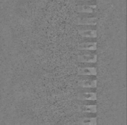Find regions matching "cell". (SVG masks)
<instances>
[{
	"label": "cell",
	"mask_w": 127,
	"mask_h": 125,
	"mask_svg": "<svg viewBox=\"0 0 127 125\" xmlns=\"http://www.w3.org/2000/svg\"><path fill=\"white\" fill-rule=\"evenodd\" d=\"M97 8L96 4L94 5H78L77 7V12L79 13H93L95 12Z\"/></svg>",
	"instance_id": "cell-6"
},
{
	"label": "cell",
	"mask_w": 127,
	"mask_h": 125,
	"mask_svg": "<svg viewBox=\"0 0 127 125\" xmlns=\"http://www.w3.org/2000/svg\"><path fill=\"white\" fill-rule=\"evenodd\" d=\"M78 75H97V68L95 66L93 67L78 68Z\"/></svg>",
	"instance_id": "cell-7"
},
{
	"label": "cell",
	"mask_w": 127,
	"mask_h": 125,
	"mask_svg": "<svg viewBox=\"0 0 127 125\" xmlns=\"http://www.w3.org/2000/svg\"><path fill=\"white\" fill-rule=\"evenodd\" d=\"M77 100L78 101H96L97 93L96 92H78L77 95Z\"/></svg>",
	"instance_id": "cell-2"
},
{
	"label": "cell",
	"mask_w": 127,
	"mask_h": 125,
	"mask_svg": "<svg viewBox=\"0 0 127 125\" xmlns=\"http://www.w3.org/2000/svg\"><path fill=\"white\" fill-rule=\"evenodd\" d=\"M77 60L78 63H96L97 56L96 54H79Z\"/></svg>",
	"instance_id": "cell-1"
},
{
	"label": "cell",
	"mask_w": 127,
	"mask_h": 125,
	"mask_svg": "<svg viewBox=\"0 0 127 125\" xmlns=\"http://www.w3.org/2000/svg\"><path fill=\"white\" fill-rule=\"evenodd\" d=\"M78 104H96V101H91V100H86V101H78Z\"/></svg>",
	"instance_id": "cell-18"
},
{
	"label": "cell",
	"mask_w": 127,
	"mask_h": 125,
	"mask_svg": "<svg viewBox=\"0 0 127 125\" xmlns=\"http://www.w3.org/2000/svg\"><path fill=\"white\" fill-rule=\"evenodd\" d=\"M79 79H97L96 75H80Z\"/></svg>",
	"instance_id": "cell-15"
},
{
	"label": "cell",
	"mask_w": 127,
	"mask_h": 125,
	"mask_svg": "<svg viewBox=\"0 0 127 125\" xmlns=\"http://www.w3.org/2000/svg\"><path fill=\"white\" fill-rule=\"evenodd\" d=\"M79 54H96V50H79Z\"/></svg>",
	"instance_id": "cell-16"
},
{
	"label": "cell",
	"mask_w": 127,
	"mask_h": 125,
	"mask_svg": "<svg viewBox=\"0 0 127 125\" xmlns=\"http://www.w3.org/2000/svg\"><path fill=\"white\" fill-rule=\"evenodd\" d=\"M78 32L82 38H96L97 36L96 29L78 30Z\"/></svg>",
	"instance_id": "cell-9"
},
{
	"label": "cell",
	"mask_w": 127,
	"mask_h": 125,
	"mask_svg": "<svg viewBox=\"0 0 127 125\" xmlns=\"http://www.w3.org/2000/svg\"><path fill=\"white\" fill-rule=\"evenodd\" d=\"M96 29V25H78V30H88Z\"/></svg>",
	"instance_id": "cell-11"
},
{
	"label": "cell",
	"mask_w": 127,
	"mask_h": 125,
	"mask_svg": "<svg viewBox=\"0 0 127 125\" xmlns=\"http://www.w3.org/2000/svg\"><path fill=\"white\" fill-rule=\"evenodd\" d=\"M78 1H96V0H78Z\"/></svg>",
	"instance_id": "cell-20"
},
{
	"label": "cell",
	"mask_w": 127,
	"mask_h": 125,
	"mask_svg": "<svg viewBox=\"0 0 127 125\" xmlns=\"http://www.w3.org/2000/svg\"><path fill=\"white\" fill-rule=\"evenodd\" d=\"M78 112H90L96 113V104H78Z\"/></svg>",
	"instance_id": "cell-5"
},
{
	"label": "cell",
	"mask_w": 127,
	"mask_h": 125,
	"mask_svg": "<svg viewBox=\"0 0 127 125\" xmlns=\"http://www.w3.org/2000/svg\"><path fill=\"white\" fill-rule=\"evenodd\" d=\"M97 42H81L78 45V50H96Z\"/></svg>",
	"instance_id": "cell-8"
},
{
	"label": "cell",
	"mask_w": 127,
	"mask_h": 125,
	"mask_svg": "<svg viewBox=\"0 0 127 125\" xmlns=\"http://www.w3.org/2000/svg\"><path fill=\"white\" fill-rule=\"evenodd\" d=\"M79 117H97L95 113L90 112H79Z\"/></svg>",
	"instance_id": "cell-12"
},
{
	"label": "cell",
	"mask_w": 127,
	"mask_h": 125,
	"mask_svg": "<svg viewBox=\"0 0 127 125\" xmlns=\"http://www.w3.org/2000/svg\"><path fill=\"white\" fill-rule=\"evenodd\" d=\"M96 17H79L77 24L78 25H96Z\"/></svg>",
	"instance_id": "cell-4"
},
{
	"label": "cell",
	"mask_w": 127,
	"mask_h": 125,
	"mask_svg": "<svg viewBox=\"0 0 127 125\" xmlns=\"http://www.w3.org/2000/svg\"><path fill=\"white\" fill-rule=\"evenodd\" d=\"M78 92H96V88L78 87Z\"/></svg>",
	"instance_id": "cell-13"
},
{
	"label": "cell",
	"mask_w": 127,
	"mask_h": 125,
	"mask_svg": "<svg viewBox=\"0 0 127 125\" xmlns=\"http://www.w3.org/2000/svg\"><path fill=\"white\" fill-rule=\"evenodd\" d=\"M78 123L83 125H95L97 124V117H79Z\"/></svg>",
	"instance_id": "cell-10"
},
{
	"label": "cell",
	"mask_w": 127,
	"mask_h": 125,
	"mask_svg": "<svg viewBox=\"0 0 127 125\" xmlns=\"http://www.w3.org/2000/svg\"><path fill=\"white\" fill-rule=\"evenodd\" d=\"M79 65L81 67H93L96 66V63H79Z\"/></svg>",
	"instance_id": "cell-17"
},
{
	"label": "cell",
	"mask_w": 127,
	"mask_h": 125,
	"mask_svg": "<svg viewBox=\"0 0 127 125\" xmlns=\"http://www.w3.org/2000/svg\"><path fill=\"white\" fill-rule=\"evenodd\" d=\"M94 5L96 4L95 1H78V5Z\"/></svg>",
	"instance_id": "cell-14"
},
{
	"label": "cell",
	"mask_w": 127,
	"mask_h": 125,
	"mask_svg": "<svg viewBox=\"0 0 127 125\" xmlns=\"http://www.w3.org/2000/svg\"><path fill=\"white\" fill-rule=\"evenodd\" d=\"M81 42H97V40H96V38H83V40H82Z\"/></svg>",
	"instance_id": "cell-19"
},
{
	"label": "cell",
	"mask_w": 127,
	"mask_h": 125,
	"mask_svg": "<svg viewBox=\"0 0 127 125\" xmlns=\"http://www.w3.org/2000/svg\"><path fill=\"white\" fill-rule=\"evenodd\" d=\"M97 79H79L76 85L82 88H96Z\"/></svg>",
	"instance_id": "cell-3"
}]
</instances>
